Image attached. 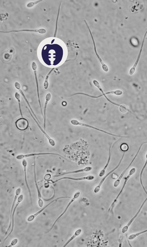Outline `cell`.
I'll use <instances>...</instances> for the list:
<instances>
[{"mask_svg": "<svg viewBox=\"0 0 147 247\" xmlns=\"http://www.w3.org/2000/svg\"><path fill=\"white\" fill-rule=\"evenodd\" d=\"M39 46V56L43 62L48 66H56L65 61L68 56L67 47L63 41L51 38L44 40Z\"/></svg>", "mask_w": 147, "mask_h": 247, "instance_id": "cell-1", "label": "cell"}, {"mask_svg": "<svg viewBox=\"0 0 147 247\" xmlns=\"http://www.w3.org/2000/svg\"><path fill=\"white\" fill-rule=\"evenodd\" d=\"M71 124L74 126H79L85 127L89 128L92 129H93L99 132H101L106 134L109 135H110L115 136L117 137H119V138H129V136H124L121 135H117L111 133H109L108 132H106L104 131V130L99 129L95 127H94L88 124H86V123H84L78 121L77 120H73L71 121Z\"/></svg>", "mask_w": 147, "mask_h": 247, "instance_id": "cell-2", "label": "cell"}, {"mask_svg": "<svg viewBox=\"0 0 147 247\" xmlns=\"http://www.w3.org/2000/svg\"><path fill=\"white\" fill-rule=\"evenodd\" d=\"M147 143V141H145L143 142L141 145L140 146L137 151V153L136 154V155H135L134 157L133 158V159H132V160L131 161V162L129 164V165L125 169V170L123 171V172L122 173V174L120 175L119 177L118 178V179L115 181L114 182V183L113 186L115 188L117 187L120 184V182L122 179V178L123 177V176H124V174H125L126 171H127L128 169L130 168L132 164L135 160L136 159L137 156L138 155L140 150H141L142 147H143V145L144 144Z\"/></svg>", "mask_w": 147, "mask_h": 247, "instance_id": "cell-3", "label": "cell"}, {"mask_svg": "<svg viewBox=\"0 0 147 247\" xmlns=\"http://www.w3.org/2000/svg\"><path fill=\"white\" fill-rule=\"evenodd\" d=\"M125 155V153L123 154V155L122 158L120 161L119 163H118L117 166L111 170V171H110L108 174H107L102 178V180L100 181L99 184L94 189V193L96 194L97 193L99 192L100 190H101V189L102 185L103 183H104L106 179V178H107L113 172H114V171H115L116 170H117L120 166V165L121 164L122 162L123 159H124V158Z\"/></svg>", "mask_w": 147, "mask_h": 247, "instance_id": "cell-4", "label": "cell"}, {"mask_svg": "<svg viewBox=\"0 0 147 247\" xmlns=\"http://www.w3.org/2000/svg\"><path fill=\"white\" fill-rule=\"evenodd\" d=\"M81 195V192L80 191H77L74 194V195L72 198L69 202L67 206L64 211L63 212L62 214H61V215H60L56 219V221L52 225L51 228L48 233L53 228H54L55 225L57 222L59 220V219L64 215L66 211H67L68 210V209L69 207L70 206V205L72 204V203L73 202H74V201L75 200L77 199L80 197V195Z\"/></svg>", "mask_w": 147, "mask_h": 247, "instance_id": "cell-5", "label": "cell"}, {"mask_svg": "<svg viewBox=\"0 0 147 247\" xmlns=\"http://www.w3.org/2000/svg\"><path fill=\"white\" fill-rule=\"evenodd\" d=\"M136 169L134 168H133L131 169V170L129 171L128 175L125 178V180L123 184L122 189H121V190H120L119 193L118 194L116 198L114 200V201L112 204H111V207L110 208H109V210H110L111 207L113 206L114 205L116 202L117 201L118 198L120 196V195H121L122 191H123V190L125 188L126 185V184L127 183L129 180L130 179V178L131 176L135 174V173L136 172Z\"/></svg>", "mask_w": 147, "mask_h": 247, "instance_id": "cell-6", "label": "cell"}, {"mask_svg": "<svg viewBox=\"0 0 147 247\" xmlns=\"http://www.w3.org/2000/svg\"><path fill=\"white\" fill-rule=\"evenodd\" d=\"M95 177L93 175H88L85 177H83L77 178H73L69 177H64L56 180L55 181L53 182V183H56L59 181L64 179H68L76 181H81L83 180L92 181L94 180Z\"/></svg>", "mask_w": 147, "mask_h": 247, "instance_id": "cell-7", "label": "cell"}, {"mask_svg": "<svg viewBox=\"0 0 147 247\" xmlns=\"http://www.w3.org/2000/svg\"><path fill=\"white\" fill-rule=\"evenodd\" d=\"M16 128L20 131H24L27 129L29 126L28 121L24 118L18 119L16 122Z\"/></svg>", "mask_w": 147, "mask_h": 247, "instance_id": "cell-8", "label": "cell"}, {"mask_svg": "<svg viewBox=\"0 0 147 247\" xmlns=\"http://www.w3.org/2000/svg\"><path fill=\"white\" fill-rule=\"evenodd\" d=\"M147 201V197L145 199V200L143 201V203L141 205V206H140L139 209L138 211L137 212L135 216H134L131 219L130 221L125 226H124V227H123V228H122V233H123V234H124V233H126L128 231V229L129 227H130V226L132 224L133 221H134L135 219L138 216L139 213H140V212H141V210L143 207L144 205Z\"/></svg>", "mask_w": 147, "mask_h": 247, "instance_id": "cell-9", "label": "cell"}, {"mask_svg": "<svg viewBox=\"0 0 147 247\" xmlns=\"http://www.w3.org/2000/svg\"><path fill=\"white\" fill-rule=\"evenodd\" d=\"M56 155L60 157H61L63 158V159H66L64 157L61 155L57 153H31L30 154H21L17 156L16 158L18 160H21L25 158L30 157L31 156H39V155Z\"/></svg>", "mask_w": 147, "mask_h": 247, "instance_id": "cell-10", "label": "cell"}, {"mask_svg": "<svg viewBox=\"0 0 147 247\" xmlns=\"http://www.w3.org/2000/svg\"><path fill=\"white\" fill-rule=\"evenodd\" d=\"M147 30L146 31V33L145 34L144 36V37H143V40L142 43V45H141V49H140V51L138 55V56L137 59L136 60L135 63L133 67L131 68V69L129 71V74L131 75H133L134 74V73H135L136 68V67L137 66V65L138 64L139 62V61L140 58V57H141V54H142V52L143 48L144 43L145 42V39L146 37V35H147Z\"/></svg>", "mask_w": 147, "mask_h": 247, "instance_id": "cell-11", "label": "cell"}, {"mask_svg": "<svg viewBox=\"0 0 147 247\" xmlns=\"http://www.w3.org/2000/svg\"><path fill=\"white\" fill-rule=\"evenodd\" d=\"M70 198L71 197H60L58 198L55 199V200H53L52 201L50 202L49 204H48L47 205H46L45 206L43 207L42 209L41 210H40L39 211H38L34 215H31L27 219V221L28 222H31L33 221V220H34L35 218L37 216L39 215L40 213H41L43 212L45 209H46L48 207L49 205H50L51 204H52L53 202H54L58 200L59 199H60L62 198Z\"/></svg>", "mask_w": 147, "mask_h": 247, "instance_id": "cell-12", "label": "cell"}, {"mask_svg": "<svg viewBox=\"0 0 147 247\" xmlns=\"http://www.w3.org/2000/svg\"><path fill=\"white\" fill-rule=\"evenodd\" d=\"M23 198H24L23 195H20L19 196V197H18V198L17 202V204H16V207H15L14 211H13V214H12V229H11V230L10 232L9 233V234L7 236V237L5 238V239L4 240V242H5V240L8 238L9 237V236L11 234V233H12V231H13V230H14V216H15V212H16L15 211H16V208L18 207V205H19V204H20V203H21L23 201Z\"/></svg>", "mask_w": 147, "mask_h": 247, "instance_id": "cell-13", "label": "cell"}, {"mask_svg": "<svg viewBox=\"0 0 147 247\" xmlns=\"http://www.w3.org/2000/svg\"><path fill=\"white\" fill-rule=\"evenodd\" d=\"M92 169V168L91 166H87L83 168L78 169L75 171H69V172L64 173L55 176V177H58L59 176H63L65 175L71 174H76L82 173L83 172H90Z\"/></svg>", "mask_w": 147, "mask_h": 247, "instance_id": "cell-14", "label": "cell"}, {"mask_svg": "<svg viewBox=\"0 0 147 247\" xmlns=\"http://www.w3.org/2000/svg\"><path fill=\"white\" fill-rule=\"evenodd\" d=\"M34 175H35V185L36 187V188L37 189L38 193V198H39V201H38V204L39 206L40 207H42L43 206V202L42 200L41 199V193H40V192L39 188L38 185H37V182H36V170H35V158H34Z\"/></svg>", "mask_w": 147, "mask_h": 247, "instance_id": "cell-15", "label": "cell"}, {"mask_svg": "<svg viewBox=\"0 0 147 247\" xmlns=\"http://www.w3.org/2000/svg\"><path fill=\"white\" fill-rule=\"evenodd\" d=\"M112 147V146H111L110 148H109V156L108 158V160L106 164H105V167L103 168V169H102L101 171H100L99 174V176L100 177H102L104 176L105 175V173H106V170L107 168H108V166L109 165V164L110 162V161L111 159V148Z\"/></svg>", "mask_w": 147, "mask_h": 247, "instance_id": "cell-16", "label": "cell"}, {"mask_svg": "<svg viewBox=\"0 0 147 247\" xmlns=\"http://www.w3.org/2000/svg\"><path fill=\"white\" fill-rule=\"evenodd\" d=\"M21 188H19L16 191V195H15V198L14 199V201H13V204H12V208H11V210L10 223V225L9 226V228H8V230L7 231V232L6 233V234L8 232L10 228L11 227V223H12V222H11V221H12V211H13V208H14L15 204V203L16 202V201L17 199V198H18V197L19 195V194H21Z\"/></svg>", "mask_w": 147, "mask_h": 247, "instance_id": "cell-17", "label": "cell"}, {"mask_svg": "<svg viewBox=\"0 0 147 247\" xmlns=\"http://www.w3.org/2000/svg\"><path fill=\"white\" fill-rule=\"evenodd\" d=\"M32 68H33V70H34V74H35V79H36V86H37V93H38V95L39 102L40 108H41V112H42V114H43V113H42V106H41V102H40V99H39V94L38 83V80H37V74H36V71L37 67H36V64L35 63H33V64H32Z\"/></svg>", "mask_w": 147, "mask_h": 247, "instance_id": "cell-18", "label": "cell"}, {"mask_svg": "<svg viewBox=\"0 0 147 247\" xmlns=\"http://www.w3.org/2000/svg\"><path fill=\"white\" fill-rule=\"evenodd\" d=\"M27 162L25 160V159H23L22 161V165L23 166L24 169V174H25V181L26 184V185L27 187L29 193L30 194V198L31 200V204L32 205V199L31 198V191L30 190V188L29 186V185L27 183V177H26V167L27 166Z\"/></svg>", "mask_w": 147, "mask_h": 247, "instance_id": "cell-19", "label": "cell"}, {"mask_svg": "<svg viewBox=\"0 0 147 247\" xmlns=\"http://www.w3.org/2000/svg\"><path fill=\"white\" fill-rule=\"evenodd\" d=\"M30 112V114H31V116L33 118V119H34V120H35L36 122L37 123V125H38V126H39V129H41L42 132L43 133V134L45 135V136H46V138H47L48 139V140H49V142L50 143V144L52 146H54L55 145V141L54 140H53V139L51 138L49 136V135L47 134H46V133L44 131V130H43V129H42V128L40 126V125H39V123H38L36 120L34 118V117H33V116L31 115V113Z\"/></svg>", "mask_w": 147, "mask_h": 247, "instance_id": "cell-20", "label": "cell"}, {"mask_svg": "<svg viewBox=\"0 0 147 247\" xmlns=\"http://www.w3.org/2000/svg\"><path fill=\"white\" fill-rule=\"evenodd\" d=\"M82 232V230L81 229H78L75 232L74 234L66 242L63 247H65L67 246L70 243L73 241L74 239L81 234Z\"/></svg>", "mask_w": 147, "mask_h": 247, "instance_id": "cell-21", "label": "cell"}, {"mask_svg": "<svg viewBox=\"0 0 147 247\" xmlns=\"http://www.w3.org/2000/svg\"><path fill=\"white\" fill-rule=\"evenodd\" d=\"M146 161L144 165V166H143V168H142V169L141 170V173H140V183H141V184L142 185V186L144 191L145 192V193L147 195V191L146 190V189H145V187L144 186V185H143V180H142L143 174V173L144 171L145 168H146V167L147 166V153L146 154Z\"/></svg>", "mask_w": 147, "mask_h": 247, "instance_id": "cell-22", "label": "cell"}, {"mask_svg": "<svg viewBox=\"0 0 147 247\" xmlns=\"http://www.w3.org/2000/svg\"><path fill=\"white\" fill-rule=\"evenodd\" d=\"M51 98V94L50 93H48L46 95V101L45 104V109H44V128L45 129L46 127V111L47 109V107L48 103L49 101L50 100Z\"/></svg>", "mask_w": 147, "mask_h": 247, "instance_id": "cell-23", "label": "cell"}, {"mask_svg": "<svg viewBox=\"0 0 147 247\" xmlns=\"http://www.w3.org/2000/svg\"><path fill=\"white\" fill-rule=\"evenodd\" d=\"M147 232V229L141 232H138L135 234H133L130 235L128 237V239L129 240H133L135 239L137 237L141 235L142 234H144V233Z\"/></svg>", "mask_w": 147, "mask_h": 247, "instance_id": "cell-24", "label": "cell"}, {"mask_svg": "<svg viewBox=\"0 0 147 247\" xmlns=\"http://www.w3.org/2000/svg\"><path fill=\"white\" fill-rule=\"evenodd\" d=\"M120 148L122 152H126L128 150L129 147L127 144L124 143L120 146Z\"/></svg>", "mask_w": 147, "mask_h": 247, "instance_id": "cell-25", "label": "cell"}, {"mask_svg": "<svg viewBox=\"0 0 147 247\" xmlns=\"http://www.w3.org/2000/svg\"><path fill=\"white\" fill-rule=\"evenodd\" d=\"M15 97L16 98L17 100H18L19 105V111L20 113H21V115L22 116V109L21 108V102H20V95L17 92H16L15 94Z\"/></svg>", "mask_w": 147, "mask_h": 247, "instance_id": "cell-26", "label": "cell"}, {"mask_svg": "<svg viewBox=\"0 0 147 247\" xmlns=\"http://www.w3.org/2000/svg\"><path fill=\"white\" fill-rule=\"evenodd\" d=\"M93 83L94 85L96 87H97L99 90L101 91V92L102 93V94H105V93H104V91H103L102 88L101 87V86L99 83V82L96 80H94L93 81Z\"/></svg>", "mask_w": 147, "mask_h": 247, "instance_id": "cell-27", "label": "cell"}, {"mask_svg": "<svg viewBox=\"0 0 147 247\" xmlns=\"http://www.w3.org/2000/svg\"><path fill=\"white\" fill-rule=\"evenodd\" d=\"M119 110L120 112L123 113H126L127 111L131 112L125 106L123 105H121L120 106Z\"/></svg>", "mask_w": 147, "mask_h": 247, "instance_id": "cell-28", "label": "cell"}, {"mask_svg": "<svg viewBox=\"0 0 147 247\" xmlns=\"http://www.w3.org/2000/svg\"><path fill=\"white\" fill-rule=\"evenodd\" d=\"M51 71L46 76L44 83V88L45 90L47 89L48 87L49 84L48 83V79L49 77V75L50 74Z\"/></svg>", "mask_w": 147, "mask_h": 247, "instance_id": "cell-29", "label": "cell"}, {"mask_svg": "<svg viewBox=\"0 0 147 247\" xmlns=\"http://www.w3.org/2000/svg\"><path fill=\"white\" fill-rule=\"evenodd\" d=\"M17 242L18 240L17 239H15L13 240L11 243V245L9 246V247L15 245L17 243Z\"/></svg>", "mask_w": 147, "mask_h": 247, "instance_id": "cell-30", "label": "cell"}, {"mask_svg": "<svg viewBox=\"0 0 147 247\" xmlns=\"http://www.w3.org/2000/svg\"><path fill=\"white\" fill-rule=\"evenodd\" d=\"M51 175L50 174H47L45 175L44 177V179L45 180H49L51 178Z\"/></svg>", "mask_w": 147, "mask_h": 247, "instance_id": "cell-31", "label": "cell"}, {"mask_svg": "<svg viewBox=\"0 0 147 247\" xmlns=\"http://www.w3.org/2000/svg\"><path fill=\"white\" fill-rule=\"evenodd\" d=\"M15 86L18 90H20L21 89V85L18 82H16L15 84Z\"/></svg>", "mask_w": 147, "mask_h": 247, "instance_id": "cell-32", "label": "cell"}, {"mask_svg": "<svg viewBox=\"0 0 147 247\" xmlns=\"http://www.w3.org/2000/svg\"><path fill=\"white\" fill-rule=\"evenodd\" d=\"M118 177V175L115 173H113L112 175V178L113 179H116Z\"/></svg>", "mask_w": 147, "mask_h": 247, "instance_id": "cell-33", "label": "cell"}]
</instances>
